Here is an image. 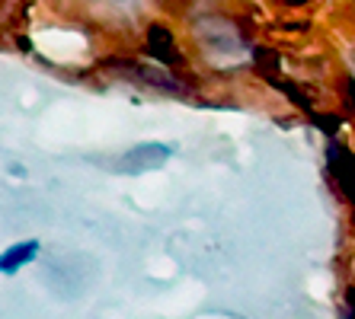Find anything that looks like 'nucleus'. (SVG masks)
Instances as JSON below:
<instances>
[{
    "label": "nucleus",
    "mask_w": 355,
    "mask_h": 319,
    "mask_svg": "<svg viewBox=\"0 0 355 319\" xmlns=\"http://www.w3.org/2000/svg\"><path fill=\"white\" fill-rule=\"evenodd\" d=\"M349 319H355V313H352V316H349Z\"/></svg>",
    "instance_id": "4"
},
{
    "label": "nucleus",
    "mask_w": 355,
    "mask_h": 319,
    "mask_svg": "<svg viewBox=\"0 0 355 319\" xmlns=\"http://www.w3.org/2000/svg\"><path fill=\"white\" fill-rule=\"evenodd\" d=\"M39 255V243L35 239H26V243H13L7 249V253L0 255V271L3 275H13V271H19L23 265H29Z\"/></svg>",
    "instance_id": "2"
},
{
    "label": "nucleus",
    "mask_w": 355,
    "mask_h": 319,
    "mask_svg": "<svg viewBox=\"0 0 355 319\" xmlns=\"http://www.w3.org/2000/svg\"><path fill=\"white\" fill-rule=\"evenodd\" d=\"M170 156V147L166 144H141V147L128 150V154L119 160L116 170L122 172H148V170H157L160 163H166Z\"/></svg>",
    "instance_id": "1"
},
{
    "label": "nucleus",
    "mask_w": 355,
    "mask_h": 319,
    "mask_svg": "<svg viewBox=\"0 0 355 319\" xmlns=\"http://www.w3.org/2000/svg\"><path fill=\"white\" fill-rule=\"evenodd\" d=\"M330 166H333V172H336V179H339V185L346 188L349 195L355 198V160L346 154L343 147H333V154H330Z\"/></svg>",
    "instance_id": "3"
}]
</instances>
